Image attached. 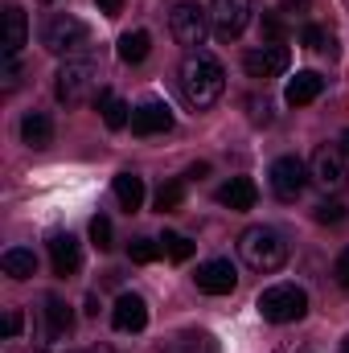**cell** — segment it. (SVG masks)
<instances>
[{
    "label": "cell",
    "instance_id": "d4e9b609",
    "mask_svg": "<svg viewBox=\"0 0 349 353\" xmlns=\"http://www.w3.org/2000/svg\"><path fill=\"white\" fill-rule=\"evenodd\" d=\"M161 243H165V255H169L173 263H185V259L193 255V243H189L185 234H173V230H169V234H165Z\"/></svg>",
    "mask_w": 349,
    "mask_h": 353
},
{
    "label": "cell",
    "instance_id": "5b68a950",
    "mask_svg": "<svg viewBox=\"0 0 349 353\" xmlns=\"http://www.w3.org/2000/svg\"><path fill=\"white\" fill-rule=\"evenodd\" d=\"M90 37L87 21H79V17H70V12H54L46 25H41V46L50 50V54H74V50H83Z\"/></svg>",
    "mask_w": 349,
    "mask_h": 353
},
{
    "label": "cell",
    "instance_id": "484cf974",
    "mask_svg": "<svg viewBox=\"0 0 349 353\" xmlns=\"http://www.w3.org/2000/svg\"><path fill=\"white\" fill-rule=\"evenodd\" d=\"M90 243H94L99 251H111V247H115V243H111V218H103V214L90 218Z\"/></svg>",
    "mask_w": 349,
    "mask_h": 353
},
{
    "label": "cell",
    "instance_id": "7c38bea8",
    "mask_svg": "<svg viewBox=\"0 0 349 353\" xmlns=\"http://www.w3.org/2000/svg\"><path fill=\"white\" fill-rule=\"evenodd\" d=\"M173 128V111H169V103H140V107H132V132L136 136H161V132H169Z\"/></svg>",
    "mask_w": 349,
    "mask_h": 353
},
{
    "label": "cell",
    "instance_id": "277c9868",
    "mask_svg": "<svg viewBox=\"0 0 349 353\" xmlns=\"http://www.w3.org/2000/svg\"><path fill=\"white\" fill-rule=\"evenodd\" d=\"M255 308H259V316L267 325H292V321H300L308 312V296L296 283H275V288H267L259 296Z\"/></svg>",
    "mask_w": 349,
    "mask_h": 353
},
{
    "label": "cell",
    "instance_id": "44dd1931",
    "mask_svg": "<svg viewBox=\"0 0 349 353\" xmlns=\"http://www.w3.org/2000/svg\"><path fill=\"white\" fill-rule=\"evenodd\" d=\"M0 267H4L8 279H33V275H37V255L25 251V247H8V251L0 255Z\"/></svg>",
    "mask_w": 349,
    "mask_h": 353
},
{
    "label": "cell",
    "instance_id": "8d00e7d4",
    "mask_svg": "<svg viewBox=\"0 0 349 353\" xmlns=\"http://www.w3.org/2000/svg\"><path fill=\"white\" fill-rule=\"evenodd\" d=\"M341 353H349V337H346V341H341Z\"/></svg>",
    "mask_w": 349,
    "mask_h": 353
},
{
    "label": "cell",
    "instance_id": "4dcf8cb0",
    "mask_svg": "<svg viewBox=\"0 0 349 353\" xmlns=\"http://www.w3.org/2000/svg\"><path fill=\"white\" fill-rule=\"evenodd\" d=\"M21 325H25V316H21V308H8V316H4V341H12V337L21 333Z\"/></svg>",
    "mask_w": 349,
    "mask_h": 353
},
{
    "label": "cell",
    "instance_id": "f546056e",
    "mask_svg": "<svg viewBox=\"0 0 349 353\" xmlns=\"http://www.w3.org/2000/svg\"><path fill=\"white\" fill-rule=\"evenodd\" d=\"M263 33L271 37V46H279V41H283V21H279L275 12H267V17H263Z\"/></svg>",
    "mask_w": 349,
    "mask_h": 353
},
{
    "label": "cell",
    "instance_id": "d590c367",
    "mask_svg": "<svg viewBox=\"0 0 349 353\" xmlns=\"http://www.w3.org/2000/svg\"><path fill=\"white\" fill-rule=\"evenodd\" d=\"M341 152H346V157H349V132H346V136H341Z\"/></svg>",
    "mask_w": 349,
    "mask_h": 353
},
{
    "label": "cell",
    "instance_id": "7a4b0ae2",
    "mask_svg": "<svg viewBox=\"0 0 349 353\" xmlns=\"http://www.w3.org/2000/svg\"><path fill=\"white\" fill-rule=\"evenodd\" d=\"M239 255H243V263L251 267V271L267 275V271H279V267L288 263V243L271 226H251V230L239 234Z\"/></svg>",
    "mask_w": 349,
    "mask_h": 353
},
{
    "label": "cell",
    "instance_id": "6da1fadb",
    "mask_svg": "<svg viewBox=\"0 0 349 353\" xmlns=\"http://www.w3.org/2000/svg\"><path fill=\"white\" fill-rule=\"evenodd\" d=\"M222 90H226V70H222V62L214 54H206V50L185 54V62H181V94H185V103L193 111L214 107L222 99Z\"/></svg>",
    "mask_w": 349,
    "mask_h": 353
},
{
    "label": "cell",
    "instance_id": "8fae6325",
    "mask_svg": "<svg viewBox=\"0 0 349 353\" xmlns=\"http://www.w3.org/2000/svg\"><path fill=\"white\" fill-rule=\"evenodd\" d=\"M288 62H292L288 46H259V50H247L243 54V66H247L251 79H275V74L288 70Z\"/></svg>",
    "mask_w": 349,
    "mask_h": 353
},
{
    "label": "cell",
    "instance_id": "30bf717a",
    "mask_svg": "<svg viewBox=\"0 0 349 353\" xmlns=\"http://www.w3.org/2000/svg\"><path fill=\"white\" fill-rule=\"evenodd\" d=\"M193 283H197V292H206V296H230V292L239 288V271H235L230 259H210V263L197 267Z\"/></svg>",
    "mask_w": 349,
    "mask_h": 353
},
{
    "label": "cell",
    "instance_id": "4316f807",
    "mask_svg": "<svg viewBox=\"0 0 349 353\" xmlns=\"http://www.w3.org/2000/svg\"><path fill=\"white\" fill-rule=\"evenodd\" d=\"M128 255H132V263H152V259L161 255V247H157L152 239H132V247H128Z\"/></svg>",
    "mask_w": 349,
    "mask_h": 353
},
{
    "label": "cell",
    "instance_id": "1f68e13d",
    "mask_svg": "<svg viewBox=\"0 0 349 353\" xmlns=\"http://www.w3.org/2000/svg\"><path fill=\"white\" fill-rule=\"evenodd\" d=\"M333 275H337V283L341 288H349V247L337 255V263H333Z\"/></svg>",
    "mask_w": 349,
    "mask_h": 353
},
{
    "label": "cell",
    "instance_id": "3957f363",
    "mask_svg": "<svg viewBox=\"0 0 349 353\" xmlns=\"http://www.w3.org/2000/svg\"><path fill=\"white\" fill-rule=\"evenodd\" d=\"M99 79H103V70H99V62L94 58H70L62 70H58V99L66 103V107H79V103H87L90 94L99 90Z\"/></svg>",
    "mask_w": 349,
    "mask_h": 353
},
{
    "label": "cell",
    "instance_id": "836d02e7",
    "mask_svg": "<svg viewBox=\"0 0 349 353\" xmlns=\"http://www.w3.org/2000/svg\"><path fill=\"white\" fill-rule=\"evenodd\" d=\"M304 8H308V0H283L279 12H304Z\"/></svg>",
    "mask_w": 349,
    "mask_h": 353
},
{
    "label": "cell",
    "instance_id": "5bb4252c",
    "mask_svg": "<svg viewBox=\"0 0 349 353\" xmlns=\"http://www.w3.org/2000/svg\"><path fill=\"white\" fill-rule=\"evenodd\" d=\"M25 37H29L25 12L17 4H4V12H0V46H4V58H17L21 46H25Z\"/></svg>",
    "mask_w": 349,
    "mask_h": 353
},
{
    "label": "cell",
    "instance_id": "cb8c5ba5",
    "mask_svg": "<svg viewBox=\"0 0 349 353\" xmlns=\"http://www.w3.org/2000/svg\"><path fill=\"white\" fill-rule=\"evenodd\" d=\"M181 201H185V181H169V185H161V189H157V210H161V214L177 210Z\"/></svg>",
    "mask_w": 349,
    "mask_h": 353
},
{
    "label": "cell",
    "instance_id": "d6986e66",
    "mask_svg": "<svg viewBox=\"0 0 349 353\" xmlns=\"http://www.w3.org/2000/svg\"><path fill=\"white\" fill-rule=\"evenodd\" d=\"M21 140H25L29 148H46V144L54 140V119H50L46 111H29V115L21 119Z\"/></svg>",
    "mask_w": 349,
    "mask_h": 353
},
{
    "label": "cell",
    "instance_id": "2e32d148",
    "mask_svg": "<svg viewBox=\"0 0 349 353\" xmlns=\"http://www.w3.org/2000/svg\"><path fill=\"white\" fill-rule=\"evenodd\" d=\"M218 201H222L226 210H251V205L259 201V189H255L251 176H230V181L218 189Z\"/></svg>",
    "mask_w": 349,
    "mask_h": 353
},
{
    "label": "cell",
    "instance_id": "f1b7e54d",
    "mask_svg": "<svg viewBox=\"0 0 349 353\" xmlns=\"http://www.w3.org/2000/svg\"><path fill=\"white\" fill-rule=\"evenodd\" d=\"M300 37H304V46H308V50H329V46H333V37H329L321 25H304V33H300Z\"/></svg>",
    "mask_w": 349,
    "mask_h": 353
},
{
    "label": "cell",
    "instance_id": "e0dca14e",
    "mask_svg": "<svg viewBox=\"0 0 349 353\" xmlns=\"http://www.w3.org/2000/svg\"><path fill=\"white\" fill-rule=\"evenodd\" d=\"M70 333H74V312H70V304L58 300V296H46V337H50V341H62V337H70Z\"/></svg>",
    "mask_w": 349,
    "mask_h": 353
},
{
    "label": "cell",
    "instance_id": "d6a6232c",
    "mask_svg": "<svg viewBox=\"0 0 349 353\" xmlns=\"http://www.w3.org/2000/svg\"><path fill=\"white\" fill-rule=\"evenodd\" d=\"M99 4V12H107V17H119L123 12V0H94Z\"/></svg>",
    "mask_w": 349,
    "mask_h": 353
},
{
    "label": "cell",
    "instance_id": "9c48e42d",
    "mask_svg": "<svg viewBox=\"0 0 349 353\" xmlns=\"http://www.w3.org/2000/svg\"><path fill=\"white\" fill-rule=\"evenodd\" d=\"M308 165L300 161V157H279L275 165H271V193L279 197V201H296L300 193H304V185H308Z\"/></svg>",
    "mask_w": 349,
    "mask_h": 353
},
{
    "label": "cell",
    "instance_id": "ffe728a7",
    "mask_svg": "<svg viewBox=\"0 0 349 353\" xmlns=\"http://www.w3.org/2000/svg\"><path fill=\"white\" fill-rule=\"evenodd\" d=\"M94 107L103 111V123H107L111 132H119V128L132 123V107H128L123 99H115L111 90H99V94H94Z\"/></svg>",
    "mask_w": 349,
    "mask_h": 353
},
{
    "label": "cell",
    "instance_id": "603a6c76",
    "mask_svg": "<svg viewBox=\"0 0 349 353\" xmlns=\"http://www.w3.org/2000/svg\"><path fill=\"white\" fill-rule=\"evenodd\" d=\"M148 50H152V37L144 29H132L119 37V62H128V66H140L148 58Z\"/></svg>",
    "mask_w": 349,
    "mask_h": 353
},
{
    "label": "cell",
    "instance_id": "83f0119b",
    "mask_svg": "<svg viewBox=\"0 0 349 353\" xmlns=\"http://www.w3.org/2000/svg\"><path fill=\"white\" fill-rule=\"evenodd\" d=\"M349 210L341 205V201H321L317 205V222H325V226H337V222H346Z\"/></svg>",
    "mask_w": 349,
    "mask_h": 353
},
{
    "label": "cell",
    "instance_id": "4fadbf2b",
    "mask_svg": "<svg viewBox=\"0 0 349 353\" xmlns=\"http://www.w3.org/2000/svg\"><path fill=\"white\" fill-rule=\"evenodd\" d=\"M111 325H115L119 333H140V329L148 325V304H144L136 292H123V296L115 300V308H111Z\"/></svg>",
    "mask_w": 349,
    "mask_h": 353
},
{
    "label": "cell",
    "instance_id": "9a60e30c",
    "mask_svg": "<svg viewBox=\"0 0 349 353\" xmlns=\"http://www.w3.org/2000/svg\"><path fill=\"white\" fill-rule=\"evenodd\" d=\"M50 263H54V275H74L83 267V247L74 234H54L50 239Z\"/></svg>",
    "mask_w": 349,
    "mask_h": 353
},
{
    "label": "cell",
    "instance_id": "52a82bcc",
    "mask_svg": "<svg viewBox=\"0 0 349 353\" xmlns=\"http://www.w3.org/2000/svg\"><path fill=\"white\" fill-rule=\"evenodd\" d=\"M251 12H255L251 0H214V4H210V25H214V33H218L222 41H235V37H243V29L251 25Z\"/></svg>",
    "mask_w": 349,
    "mask_h": 353
},
{
    "label": "cell",
    "instance_id": "7402d4cb",
    "mask_svg": "<svg viewBox=\"0 0 349 353\" xmlns=\"http://www.w3.org/2000/svg\"><path fill=\"white\" fill-rule=\"evenodd\" d=\"M115 201H119L128 214H136V210L144 205V181L136 173H119L115 176Z\"/></svg>",
    "mask_w": 349,
    "mask_h": 353
},
{
    "label": "cell",
    "instance_id": "74e56055",
    "mask_svg": "<svg viewBox=\"0 0 349 353\" xmlns=\"http://www.w3.org/2000/svg\"><path fill=\"white\" fill-rule=\"evenodd\" d=\"M41 4H50V0H41Z\"/></svg>",
    "mask_w": 349,
    "mask_h": 353
},
{
    "label": "cell",
    "instance_id": "ba28073f",
    "mask_svg": "<svg viewBox=\"0 0 349 353\" xmlns=\"http://www.w3.org/2000/svg\"><path fill=\"white\" fill-rule=\"evenodd\" d=\"M308 173H312V181L325 189V193H341L349 185V169H346V152L341 148H317L312 152V165H308Z\"/></svg>",
    "mask_w": 349,
    "mask_h": 353
},
{
    "label": "cell",
    "instance_id": "ac0fdd59",
    "mask_svg": "<svg viewBox=\"0 0 349 353\" xmlns=\"http://www.w3.org/2000/svg\"><path fill=\"white\" fill-rule=\"evenodd\" d=\"M321 90H325V79H321L317 70H300L296 79H288V87H283V99H288L292 107H304V103L321 99Z\"/></svg>",
    "mask_w": 349,
    "mask_h": 353
},
{
    "label": "cell",
    "instance_id": "e575fe53",
    "mask_svg": "<svg viewBox=\"0 0 349 353\" xmlns=\"http://www.w3.org/2000/svg\"><path fill=\"white\" fill-rule=\"evenodd\" d=\"M79 353H111L107 345H90V350H79Z\"/></svg>",
    "mask_w": 349,
    "mask_h": 353
},
{
    "label": "cell",
    "instance_id": "8992f818",
    "mask_svg": "<svg viewBox=\"0 0 349 353\" xmlns=\"http://www.w3.org/2000/svg\"><path fill=\"white\" fill-rule=\"evenodd\" d=\"M214 25H210V12L201 8V4H177L173 12H169V33H173L177 46H185L189 54L197 50V46H206V33H210Z\"/></svg>",
    "mask_w": 349,
    "mask_h": 353
}]
</instances>
